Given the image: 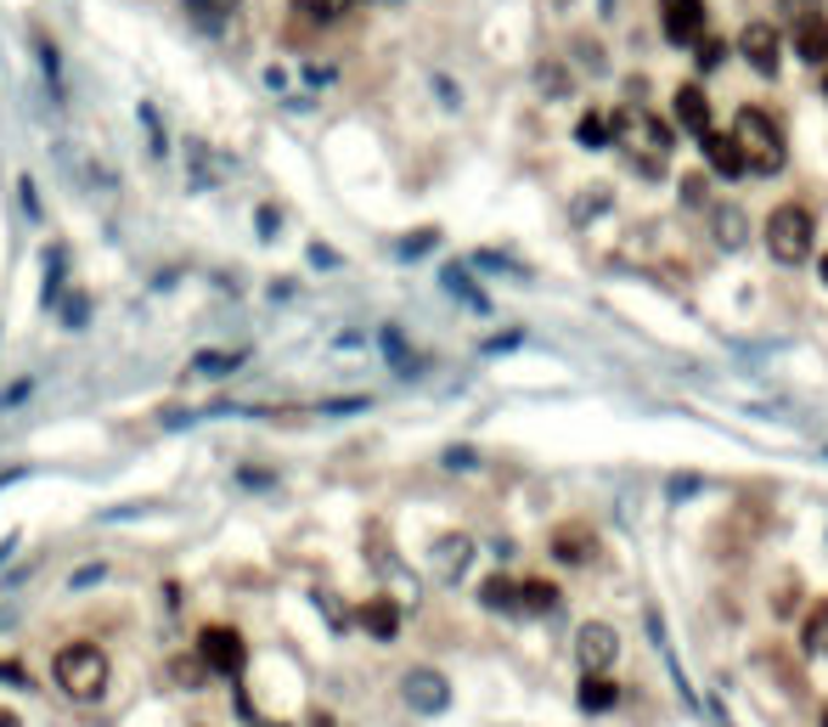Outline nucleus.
<instances>
[{"mask_svg":"<svg viewBox=\"0 0 828 727\" xmlns=\"http://www.w3.org/2000/svg\"><path fill=\"white\" fill-rule=\"evenodd\" d=\"M609 148H620V159L638 175L660 181L671 170V124H660V113L649 108H620L609 119Z\"/></svg>","mask_w":828,"mask_h":727,"instance_id":"nucleus-1","label":"nucleus"},{"mask_svg":"<svg viewBox=\"0 0 828 727\" xmlns=\"http://www.w3.org/2000/svg\"><path fill=\"white\" fill-rule=\"evenodd\" d=\"M727 135L739 141L750 175H777V170L789 164V141H784V130H777V119H772L766 108H744Z\"/></svg>","mask_w":828,"mask_h":727,"instance_id":"nucleus-2","label":"nucleus"},{"mask_svg":"<svg viewBox=\"0 0 828 727\" xmlns=\"http://www.w3.org/2000/svg\"><path fill=\"white\" fill-rule=\"evenodd\" d=\"M108 676H113V665H108V654L96 649V643H68L57 654V688L68 699H79V705L102 699L108 694Z\"/></svg>","mask_w":828,"mask_h":727,"instance_id":"nucleus-3","label":"nucleus"},{"mask_svg":"<svg viewBox=\"0 0 828 727\" xmlns=\"http://www.w3.org/2000/svg\"><path fill=\"white\" fill-rule=\"evenodd\" d=\"M811 237H817L811 209H800V204H777V209H772V220H766V249H772L777 265L811 260Z\"/></svg>","mask_w":828,"mask_h":727,"instance_id":"nucleus-4","label":"nucleus"},{"mask_svg":"<svg viewBox=\"0 0 828 727\" xmlns=\"http://www.w3.org/2000/svg\"><path fill=\"white\" fill-rule=\"evenodd\" d=\"M198 660L215 671V676H242V665H249V643H242L237 626H204L198 632Z\"/></svg>","mask_w":828,"mask_h":727,"instance_id":"nucleus-5","label":"nucleus"},{"mask_svg":"<svg viewBox=\"0 0 828 727\" xmlns=\"http://www.w3.org/2000/svg\"><path fill=\"white\" fill-rule=\"evenodd\" d=\"M705 23H710L705 0H660V29H665L671 45H699Z\"/></svg>","mask_w":828,"mask_h":727,"instance_id":"nucleus-6","label":"nucleus"},{"mask_svg":"<svg viewBox=\"0 0 828 727\" xmlns=\"http://www.w3.org/2000/svg\"><path fill=\"white\" fill-rule=\"evenodd\" d=\"M401 694H406V705L423 710V716H434V710L451 705V683H446L440 671H428V665H417V671L401 676Z\"/></svg>","mask_w":828,"mask_h":727,"instance_id":"nucleus-7","label":"nucleus"},{"mask_svg":"<svg viewBox=\"0 0 828 727\" xmlns=\"http://www.w3.org/2000/svg\"><path fill=\"white\" fill-rule=\"evenodd\" d=\"M614 654H620L614 626H603V620H587V626H580V638H575V660H580V671H609V665H614Z\"/></svg>","mask_w":828,"mask_h":727,"instance_id":"nucleus-8","label":"nucleus"},{"mask_svg":"<svg viewBox=\"0 0 828 727\" xmlns=\"http://www.w3.org/2000/svg\"><path fill=\"white\" fill-rule=\"evenodd\" d=\"M739 52H744V63H750L761 79H772V74H777V57H784V45H777V29H772V23H744Z\"/></svg>","mask_w":828,"mask_h":727,"instance_id":"nucleus-9","label":"nucleus"},{"mask_svg":"<svg viewBox=\"0 0 828 727\" xmlns=\"http://www.w3.org/2000/svg\"><path fill=\"white\" fill-rule=\"evenodd\" d=\"M553 558L558 564H592L598 558V536L587 524H558L553 530Z\"/></svg>","mask_w":828,"mask_h":727,"instance_id":"nucleus-10","label":"nucleus"},{"mask_svg":"<svg viewBox=\"0 0 828 727\" xmlns=\"http://www.w3.org/2000/svg\"><path fill=\"white\" fill-rule=\"evenodd\" d=\"M699 148H705V159H710V170H716V175H727V181L750 175V170H744V153H739V141H733V135L705 130V135H699Z\"/></svg>","mask_w":828,"mask_h":727,"instance_id":"nucleus-11","label":"nucleus"},{"mask_svg":"<svg viewBox=\"0 0 828 727\" xmlns=\"http://www.w3.org/2000/svg\"><path fill=\"white\" fill-rule=\"evenodd\" d=\"M468 558H473V542L462 536V530H451V536L434 542V575H440V580H457L468 569Z\"/></svg>","mask_w":828,"mask_h":727,"instance_id":"nucleus-12","label":"nucleus"},{"mask_svg":"<svg viewBox=\"0 0 828 727\" xmlns=\"http://www.w3.org/2000/svg\"><path fill=\"white\" fill-rule=\"evenodd\" d=\"M361 626H367L378 643H395V632H401V604H395V598H367V604H361Z\"/></svg>","mask_w":828,"mask_h":727,"instance_id":"nucleus-13","label":"nucleus"},{"mask_svg":"<svg viewBox=\"0 0 828 727\" xmlns=\"http://www.w3.org/2000/svg\"><path fill=\"white\" fill-rule=\"evenodd\" d=\"M676 119H682V130H694V135L710 130V96H705V85H682L676 90Z\"/></svg>","mask_w":828,"mask_h":727,"instance_id":"nucleus-14","label":"nucleus"},{"mask_svg":"<svg viewBox=\"0 0 828 727\" xmlns=\"http://www.w3.org/2000/svg\"><path fill=\"white\" fill-rule=\"evenodd\" d=\"M795 52H800L806 63H828V18H822V12L806 18V23H795Z\"/></svg>","mask_w":828,"mask_h":727,"instance_id":"nucleus-15","label":"nucleus"},{"mask_svg":"<svg viewBox=\"0 0 828 727\" xmlns=\"http://www.w3.org/2000/svg\"><path fill=\"white\" fill-rule=\"evenodd\" d=\"M513 604H519V615H553L558 609V587L553 580H519Z\"/></svg>","mask_w":828,"mask_h":727,"instance_id":"nucleus-16","label":"nucleus"},{"mask_svg":"<svg viewBox=\"0 0 828 727\" xmlns=\"http://www.w3.org/2000/svg\"><path fill=\"white\" fill-rule=\"evenodd\" d=\"M614 705H620V688L609 683L603 671H587V683H580V710L603 716V710H614Z\"/></svg>","mask_w":828,"mask_h":727,"instance_id":"nucleus-17","label":"nucleus"},{"mask_svg":"<svg viewBox=\"0 0 828 727\" xmlns=\"http://www.w3.org/2000/svg\"><path fill=\"white\" fill-rule=\"evenodd\" d=\"M237 7H242V0H181V12H186V18H198L204 29L231 23V18H237Z\"/></svg>","mask_w":828,"mask_h":727,"instance_id":"nucleus-18","label":"nucleus"},{"mask_svg":"<svg viewBox=\"0 0 828 727\" xmlns=\"http://www.w3.org/2000/svg\"><path fill=\"white\" fill-rule=\"evenodd\" d=\"M513 593H519V580L491 575V580L479 587V604H484V609H497V615H508V609H519V604H513Z\"/></svg>","mask_w":828,"mask_h":727,"instance_id":"nucleus-19","label":"nucleus"},{"mask_svg":"<svg viewBox=\"0 0 828 727\" xmlns=\"http://www.w3.org/2000/svg\"><path fill=\"white\" fill-rule=\"evenodd\" d=\"M800 638H806V654H828V598L806 615V632Z\"/></svg>","mask_w":828,"mask_h":727,"instance_id":"nucleus-20","label":"nucleus"},{"mask_svg":"<svg viewBox=\"0 0 828 727\" xmlns=\"http://www.w3.org/2000/svg\"><path fill=\"white\" fill-rule=\"evenodd\" d=\"M440 282H446V294H457V300H468L473 311H484V294L468 282V271H462V265H446V276H440Z\"/></svg>","mask_w":828,"mask_h":727,"instance_id":"nucleus-21","label":"nucleus"},{"mask_svg":"<svg viewBox=\"0 0 828 727\" xmlns=\"http://www.w3.org/2000/svg\"><path fill=\"white\" fill-rule=\"evenodd\" d=\"M716 237H721V249H739L744 242V215L739 209H716Z\"/></svg>","mask_w":828,"mask_h":727,"instance_id":"nucleus-22","label":"nucleus"},{"mask_svg":"<svg viewBox=\"0 0 828 727\" xmlns=\"http://www.w3.org/2000/svg\"><path fill=\"white\" fill-rule=\"evenodd\" d=\"M192 372H204V378H226V372H237V356L204 350V356H192Z\"/></svg>","mask_w":828,"mask_h":727,"instance_id":"nucleus-23","label":"nucleus"},{"mask_svg":"<svg viewBox=\"0 0 828 727\" xmlns=\"http://www.w3.org/2000/svg\"><path fill=\"white\" fill-rule=\"evenodd\" d=\"M603 141H609V119L587 113V119H580V148H603Z\"/></svg>","mask_w":828,"mask_h":727,"instance_id":"nucleus-24","label":"nucleus"},{"mask_svg":"<svg viewBox=\"0 0 828 727\" xmlns=\"http://www.w3.org/2000/svg\"><path fill=\"white\" fill-rule=\"evenodd\" d=\"M777 12H784L789 23H806V18L822 12V0H777Z\"/></svg>","mask_w":828,"mask_h":727,"instance_id":"nucleus-25","label":"nucleus"},{"mask_svg":"<svg viewBox=\"0 0 828 727\" xmlns=\"http://www.w3.org/2000/svg\"><path fill=\"white\" fill-rule=\"evenodd\" d=\"M682 198H688L694 209H699V204H710V181H705V175H688V181H682Z\"/></svg>","mask_w":828,"mask_h":727,"instance_id":"nucleus-26","label":"nucleus"},{"mask_svg":"<svg viewBox=\"0 0 828 727\" xmlns=\"http://www.w3.org/2000/svg\"><path fill=\"white\" fill-rule=\"evenodd\" d=\"M434 237H440V231H412V237L401 242V254L412 260V254H423V249H434Z\"/></svg>","mask_w":828,"mask_h":727,"instance_id":"nucleus-27","label":"nucleus"},{"mask_svg":"<svg viewBox=\"0 0 828 727\" xmlns=\"http://www.w3.org/2000/svg\"><path fill=\"white\" fill-rule=\"evenodd\" d=\"M473 463H479V457H473L468 446H451V452H446V468H457V474H462V468H473Z\"/></svg>","mask_w":828,"mask_h":727,"instance_id":"nucleus-28","label":"nucleus"},{"mask_svg":"<svg viewBox=\"0 0 828 727\" xmlns=\"http://www.w3.org/2000/svg\"><path fill=\"white\" fill-rule=\"evenodd\" d=\"M721 63V45L716 40H699V68H716Z\"/></svg>","mask_w":828,"mask_h":727,"instance_id":"nucleus-29","label":"nucleus"},{"mask_svg":"<svg viewBox=\"0 0 828 727\" xmlns=\"http://www.w3.org/2000/svg\"><path fill=\"white\" fill-rule=\"evenodd\" d=\"M0 676H7V683H18V688H29V676H23V665H12V660H0Z\"/></svg>","mask_w":828,"mask_h":727,"instance_id":"nucleus-30","label":"nucleus"},{"mask_svg":"<svg viewBox=\"0 0 828 727\" xmlns=\"http://www.w3.org/2000/svg\"><path fill=\"white\" fill-rule=\"evenodd\" d=\"M0 727H23V716H18V710H7V705H0Z\"/></svg>","mask_w":828,"mask_h":727,"instance_id":"nucleus-31","label":"nucleus"},{"mask_svg":"<svg viewBox=\"0 0 828 727\" xmlns=\"http://www.w3.org/2000/svg\"><path fill=\"white\" fill-rule=\"evenodd\" d=\"M598 7H603V18H609V12H614V0H598Z\"/></svg>","mask_w":828,"mask_h":727,"instance_id":"nucleus-32","label":"nucleus"},{"mask_svg":"<svg viewBox=\"0 0 828 727\" xmlns=\"http://www.w3.org/2000/svg\"><path fill=\"white\" fill-rule=\"evenodd\" d=\"M822 287H828V260H822Z\"/></svg>","mask_w":828,"mask_h":727,"instance_id":"nucleus-33","label":"nucleus"},{"mask_svg":"<svg viewBox=\"0 0 828 727\" xmlns=\"http://www.w3.org/2000/svg\"><path fill=\"white\" fill-rule=\"evenodd\" d=\"M254 727H276V721H254Z\"/></svg>","mask_w":828,"mask_h":727,"instance_id":"nucleus-34","label":"nucleus"},{"mask_svg":"<svg viewBox=\"0 0 828 727\" xmlns=\"http://www.w3.org/2000/svg\"><path fill=\"white\" fill-rule=\"evenodd\" d=\"M822 727H828V716H822Z\"/></svg>","mask_w":828,"mask_h":727,"instance_id":"nucleus-35","label":"nucleus"},{"mask_svg":"<svg viewBox=\"0 0 828 727\" xmlns=\"http://www.w3.org/2000/svg\"><path fill=\"white\" fill-rule=\"evenodd\" d=\"M822 90H828V79H822Z\"/></svg>","mask_w":828,"mask_h":727,"instance_id":"nucleus-36","label":"nucleus"}]
</instances>
